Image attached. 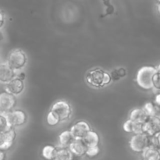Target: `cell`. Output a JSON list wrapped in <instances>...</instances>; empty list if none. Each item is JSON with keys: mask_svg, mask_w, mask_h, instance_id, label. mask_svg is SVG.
<instances>
[{"mask_svg": "<svg viewBox=\"0 0 160 160\" xmlns=\"http://www.w3.org/2000/svg\"><path fill=\"white\" fill-rule=\"evenodd\" d=\"M88 84L95 88H102L109 84L111 81V76L109 73L99 68L89 70L85 77Z\"/></svg>", "mask_w": 160, "mask_h": 160, "instance_id": "obj_1", "label": "cell"}, {"mask_svg": "<svg viewBox=\"0 0 160 160\" xmlns=\"http://www.w3.org/2000/svg\"><path fill=\"white\" fill-rule=\"evenodd\" d=\"M156 67L152 66L142 67L138 71L136 81L140 88L145 90H150L153 88L152 79L155 73H156Z\"/></svg>", "mask_w": 160, "mask_h": 160, "instance_id": "obj_2", "label": "cell"}, {"mask_svg": "<svg viewBox=\"0 0 160 160\" xmlns=\"http://www.w3.org/2000/svg\"><path fill=\"white\" fill-rule=\"evenodd\" d=\"M27 56L22 50L15 49L11 52L8 56L7 63L14 70L23 68L27 63Z\"/></svg>", "mask_w": 160, "mask_h": 160, "instance_id": "obj_3", "label": "cell"}, {"mask_svg": "<svg viewBox=\"0 0 160 160\" xmlns=\"http://www.w3.org/2000/svg\"><path fill=\"white\" fill-rule=\"evenodd\" d=\"M51 111L59 118V121H64L71 117V106L66 101H58L52 106Z\"/></svg>", "mask_w": 160, "mask_h": 160, "instance_id": "obj_4", "label": "cell"}, {"mask_svg": "<svg viewBox=\"0 0 160 160\" xmlns=\"http://www.w3.org/2000/svg\"><path fill=\"white\" fill-rule=\"evenodd\" d=\"M129 145L132 151L142 152L147 147L149 146V136L145 133L134 134L130 140Z\"/></svg>", "mask_w": 160, "mask_h": 160, "instance_id": "obj_5", "label": "cell"}, {"mask_svg": "<svg viewBox=\"0 0 160 160\" xmlns=\"http://www.w3.org/2000/svg\"><path fill=\"white\" fill-rule=\"evenodd\" d=\"M17 103L15 95L4 92L0 94V112H8L12 110Z\"/></svg>", "mask_w": 160, "mask_h": 160, "instance_id": "obj_6", "label": "cell"}, {"mask_svg": "<svg viewBox=\"0 0 160 160\" xmlns=\"http://www.w3.org/2000/svg\"><path fill=\"white\" fill-rule=\"evenodd\" d=\"M6 116L12 128L21 126L27 120L26 113L22 110H11L6 112Z\"/></svg>", "mask_w": 160, "mask_h": 160, "instance_id": "obj_7", "label": "cell"}, {"mask_svg": "<svg viewBox=\"0 0 160 160\" xmlns=\"http://www.w3.org/2000/svg\"><path fill=\"white\" fill-rule=\"evenodd\" d=\"M70 131L74 139H83L84 136L91 131V127L88 123L81 120L73 124Z\"/></svg>", "mask_w": 160, "mask_h": 160, "instance_id": "obj_8", "label": "cell"}, {"mask_svg": "<svg viewBox=\"0 0 160 160\" xmlns=\"http://www.w3.org/2000/svg\"><path fill=\"white\" fill-rule=\"evenodd\" d=\"M16 131L13 128L6 132L0 133V149L3 151L9 149L16 139Z\"/></svg>", "mask_w": 160, "mask_h": 160, "instance_id": "obj_9", "label": "cell"}, {"mask_svg": "<svg viewBox=\"0 0 160 160\" xmlns=\"http://www.w3.org/2000/svg\"><path fill=\"white\" fill-rule=\"evenodd\" d=\"M144 132L148 136H154L160 132V118L153 116L149 117L144 123Z\"/></svg>", "mask_w": 160, "mask_h": 160, "instance_id": "obj_10", "label": "cell"}, {"mask_svg": "<svg viewBox=\"0 0 160 160\" xmlns=\"http://www.w3.org/2000/svg\"><path fill=\"white\" fill-rule=\"evenodd\" d=\"M23 89H24L23 81L19 79L17 77L8 83H6V85H5V92L12 94L13 95H18L21 94Z\"/></svg>", "mask_w": 160, "mask_h": 160, "instance_id": "obj_11", "label": "cell"}, {"mask_svg": "<svg viewBox=\"0 0 160 160\" xmlns=\"http://www.w3.org/2000/svg\"><path fill=\"white\" fill-rule=\"evenodd\" d=\"M16 77V70L9 67L7 62L0 64V82L6 84Z\"/></svg>", "mask_w": 160, "mask_h": 160, "instance_id": "obj_12", "label": "cell"}, {"mask_svg": "<svg viewBox=\"0 0 160 160\" xmlns=\"http://www.w3.org/2000/svg\"><path fill=\"white\" fill-rule=\"evenodd\" d=\"M68 148L73 153V156L77 157H81L85 155L86 150H87V146L84 143L82 139H73Z\"/></svg>", "mask_w": 160, "mask_h": 160, "instance_id": "obj_13", "label": "cell"}, {"mask_svg": "<svg viewBox=\"0 0 160 160\" xmlns=\"http://www.w3.org/2000/svg\"><path fill=\"white\" fill-rule=\"evenodd\" d=\"M123 130L128 133H133L134 134H142L144 132V123H137L131 120H127L123 124Z\"/></svg>", "mask_w": 160, "mask_h": 160, "instance_id": "obj_14", "label": "cell"}, {"mask_svg": "<svg viewBox=\"0 0 160 160\" xmlns=\"http://www.w3.org/2000/svg\"><path fill=\"white\" fill-rule=\"evenodd\" d=\"M148 115L143 108H137L133 109L130 113L129 119L134 122L140 123H145L148 119Z\"/></svg>", "mask_w": 160, "mask_h": 160, "instance_id": "obj_15", "label": "cell"}, {"mask_svg": "<svg viewBox=\"0 0 160 160\" xmlns=\"http://www.w3.org/2000/svg\"><path fill=\"white\" fill-rule=\"evenodd\" d=\"M73 159L74 156L69 148L59 146V148H56V154L52 160H73Z\"/></svg>", "mask_w": 160, "mask_h": 160, "instance_id": "obj_16", "label": "cell"}, {"mask_svg": "<svg viewBox=\"0 0 160 160\" xmlns=\"http://www.w3.org/2000/svg\"><path fill=\"white\" fill-rule=\"evenodd\" d=\"M82 141L84 142V143L85 144L87 148H88V147L98 146V144H99L100 140L98 134H97L95 131L91 130V131L84 136V138L82 139Z\"/></svg>", "mask_w": 160, "mask_h": 160, "instance_id": "obj_17", "label": "cell"}, {"mask_svg": "<svg viewBox=\"0 0 160 160\" xmlns=\"http://www.w3.org/2000/svg\"><path fill=\"white\" fill-rule=\"evenodd\" d=\"M142 156L145 160H160V153L158 148L148 146L142 152Z\"/></svg>", "mask_w": 160, "mask_h": 160, "instance_id": "obj_18", "label": "cell"}, {"mask_svg": "<svg viewBox=\"0 0 160 160\" xmlns=\"http://www.w3.org/2000/svg\"><path fill=\"white\" fill-rule=\"evenodd\" d=\"M73 139L74 138H73L70 131H63V132L61 133L59 136V146L68 148L69 145H70V143L73 141Z\"/></svg>", "mask_w": 160, "mask_h": 160, "instance_id": "obj_19", "label": "cell"}, {"mask_svg": "<svg viewBox=\"0 0 160 160\" xmlns=\"http://www.w3.org/2000/svg\"><path fill=\"white\" fill-rule=\"evenodd\" d=\"M56 148L52 145H45L42 151V156L45 160H52L56 154Z\"/></svg>", "mask_w": 160, "mask_h": 160, "instance_id": "obj_20", "label": "cell"}, {"mask_svg": "<svg viewBox=\"0 0 160 160\" xmlns=\"http://www.w3.org/2000/svg\"><path fill=\"white\" fill-rule=\"evenodd\" d=\"M12 128L9 124L5 112H0V133L6 132Z\"/></svg>", "mask_w": 160, "mask_h": 160, "instance_id": "obj_21", "label": "cell"}, {"mask_svg": "<svg viewBox=\"0 0 160 160\" xmlns=\"http://www.w3.org/2000/svg\"><path fill=\"white\" fill-rule=\"evenodd\" d=\"M127 71L124 68L121 67V68L117 69V70H113V71L111 73V79L113 80V81H118L120 78H123V77L126 76Z\"/></svg>", "mask_w": 160, "mask_h": 160, "instance_id": "obj_22", "label": "cell"}, {"mask_svg": "<svg viewBox=\"0 0 160 160\" xmlns=\"http://www.w3.org/2000/svg\"><path fill=\"white\" fill-rule=\"evenodd\" d=\"M143 109H145V112H147L148 117H153V116H156V106L155 103L147 102L146 104L145 105V106L143 107Z\"/></svg>", "mask_w": 160, "mask_h": 160, "instance_id": "obj_23", "label": "cell"}, {"mask_svg": "<svg viewBox=\"0 0 160 160\" xmlns=\"http://www.w3.org/2000/svg\"><path fill=\"white\" fill-rule=\"evenodd\" d=\"M99 152H100V148L98 145V146L88 147V148H87L85 155L89 158H95L99 154Z\"/></svg>", "mask_w": 160, "mask_h": 160, "instance_id": "obj_24", "label": "cell"}, {"mask_svg": "<svg viewBox=\"0 0 160 160\" xmlns=\"http://www.w3.org/2000/svg\"><path fill=\"white\" fill-rule=\"evenodd\" d=\"M59 122L60 121H59V118L52 111H50L48 115H47V123H48V125L55 126V125H57Z\"/></svg>", "mask_w": 160, "mask_h": 160, "instance_id": "obj_25", "label": "cell"}, {"mask_svg": "<svg viewBox=\"0 0 160 160\" xmlns=\"http://www.w3.org/2000/svg\"><path fill=\"white\" fill-rule=\"evenodd\" d=\"M152 84H153V88L156 90L160 91V73L156 72L155 73L154 77L152 79Z\"/></svg>", "mask_w": 160, "mask_h": 160, "instance_id": "obj_26", "label": "cell"}, {"mask_svg": "<svg viewBox=\"0 0 160 160\" xmlns=\"http://www.w3.org/2000/svg\"><path fill=\"white\" fill-rule=\"evenodd\" d=\"M103 2H104V4L107 6V9H106V13L112 14V12H113L114 8L113 6L109 3V0H103Z\"/></svg>", "mask_w": 160, "mask_h": 160, "instance_id": "obj_27", "label": "cell"}, {"mask_svg": "<svg viewBox=\"0 0 160 160\" xmlns=\"http://www.w3.org/2000/svg\"><path fill=\"white\" fill-rule=\"evenodd\" d=\"M5 23V17H4V14L3 12L0 10V28H2L4 25Z\"/></svg>", "mask_w": 160, "mask_h": 160, "instance_id": "obj_28", "label": "cell"}, {"mask_svg": "<svg viewBox=\"0 0 160 160\" xmlns=\"http://www.w3.org/2000/svg\"><path fill=\"white\" fill-rule=\"evenodd\" d=\"M155 104L156 106H160V93L157 94L155 97Z\"/></svg>", "mask_w": 160, "mask_h": 160, "instance_id": "obj_29", "label": "cell"}, {"mask_svg": "<svg viewBox=\"0 0 160 160\" xmlns=\"http://www.w3.org/2000/svg\"><path fill=\"white\" fill-rule=\"evenodd\" d=\"M6 159V153L5 151L0 149V160H5Z\"/></svg>", "mask_w": 160, "mask_h": 160, "instance_id": "obj_30", "label": "cell"}, {"mask_svg": "<svg viewBox=\"0 0 160 160\" xmlns=\"http://www.w3.org/2000/svg\"><path fill=\"white\" fill-rule=\"evenodd\" d=\"M17 78H18L19 79L22 80V81H23V80H24V78H25V73H23V72H21L20 74L17 75Z\"/></svg>", "mask_w": 160, "mask_h": 160, "instance_id": "obj_31", "label": "cell"}, {"mask_svg": "<svg viewBox=\"0 0 160 160\" xmlns=\"http://www.w3.org/2000/svg\"><path fill=\"white\" fill-rule=\"evenodd\" d=\"M156 71H157L158 73H160V63L156 67Z\"/></svg>", "mask_w": 160, "mask_h": 160, "instance_id": "obj_32", "label": "cell"}, {"mask_svg": "<svg viewBox=\"0 0 160 160\" xmlns=\"http://www.w3.org/2000/svg\"><path fill=\"white\" fill-rule=\"evenodd\" d=\"M3 38H4V37H3V34H2V31H0V42H1V41L2 40Z\"/></svg>", "mask_w": 160, "mask_h": 160, "instance_id": "obj_33", "label": "cell"}, {"mask_svg": "<svg viewBox=\"0 0 160 160\" xmlns=\"http://www.w3.org/2000/svg\"><path fill=\"white\" fill-rule=\"evenodd\" d=\"M157 9H158V12H159V13L160 14V2H159V4H158Z\"/></svg>", "mask_w": 160, "mask_h": 160, "instance_id": "obj_34", "label": "cell"}, {"mask_svg": "<svg viewBox=\"0 0 160 160\" xmlns=\"http://www.w3.org/2000/svg\"><path fill=\"white\" fill-rule=\"evenodd\" d=\"M158 2H160V0H158Z\"/></svg>", "mask_w": 160, "mask_h": 160, "instance_id": "obj_35", "label": "cell"}, {"mask_svg": "<svg viewBox=\"0 0 160 160\" xmlns=\"http://www.w3.org/2000/svg\"><path fill=\"white\" fill-rule=\"evenodd\" d=\"M159 153H160V148L159 149Z\"/></svg>", "mask_w": 160, "mask_h": 160, "instance_id": "obj_36", "label": "cell"}, {"mask_svg": "<svg viewBox=\"0 0 160 160\" xmlns=\"http://www.w3.org/2000/svg\"><path fill=\"white\" fill-rule=\"evenodd\" d=\"M143 160H145V159H143Z\"/></svg>", "mask_w": 160, "mask_h": 160, "instance_id": "obj_37", "label": "cell"}]
</instances>
